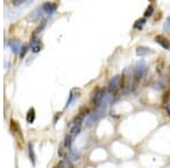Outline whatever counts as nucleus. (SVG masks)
I'll return each instance as SVG.
<instances>
[{"label": "nucleus", "instance_id": "obj_2", "mask_svg": "<svg viewBox=\"0 0 170 168\" xmlns=\"http://www.w3.org/2000/svg\"><path fill=\"white\" fill-rule=\"evenodd\" d=\"M120 86H122V76H120V75H116V76H114V77L110 80L108 90H109L112 94H115V93H117V91L119 90Z\"/></svg>", "mask_w": 170, "mask_h": 168}, {"label": "nucleus", "instance_id": "obj_19", "mask_svg": "<svg viewBox=\"0 0 170 168\" xmlns=\"http://www.w3.org/2000/svg\"><path fill=\"white\" fill-rule=\"evenodd\" d=\"M26 51H27V47H26V45H23V47H21V53H19V56L23 58V57L25 56Z\"/></svg>", "mask_w": 170, "mask_h": 168}, {"label": "nucleus", "instance_id": "obj_12", "mask_svg": "<svg viewBox=\"0 0 170 168\" xmlns=\"http://www.w3.org/2000/svg\"><path fill=\"white\" fill-rule=\"evenodd\" d=\"M9 45L13 49L14 53H18V50H21V43L18 40H10L9 41Z\"/></svg>", "mask_w": 170, "mask_h": 168}, {"label": "nucleus", "instance_id": "obj_20", "mask_svg": "<svg viewBox=\"0 0 170 168\" xmlns=\"http://www.w3.org/2000/svg\"><path fill=\"white\" fill-rule=\"evenodd\" d=\"M151 1H152V2H154V1H155V0H151Z\"/></svg>", "mask_w": 170, "mask_h": 168}, {"label": "nucleus", "instance_id": "obj_15", "mask_svg": "<svg viewBox=\"0 0 170 168\" xmlns=\"http://www.w3.org/2000/svg\"><path fill=\"white\" fill-rule=\"evenodd\" d=\"M57 166H58V167H73V164H71V161H69L68 159H67V160L59 161Z\"/></svg>", "mask_w": 170, "mask_h": 168}, {"label": "nucleus", "instance_id": "obj_16", "mask_svg": "<svg viewBox=\"0 0 170 168\" xmlns=\"http://www.w3.org/2000/svg\"><path fill=\"white\" fill-rule=\"evenodd\" d=\"M29 152H30V158L32 160V164H35V154H34V150H33V146L32 144H29Z\"/></svg>", "mask_w": 170, "mask_h": 168}, {"label": "nucleus", "instance_id": "obj_9", "mask_svg": "<svg viewBox=\"0 0 170 168\" xmlns=\"http://www.w3.org/2000/svg\"><path fill=\"white\" fill-rule=\"evenodd\" d=\"M81 96V91L77 89H73L71 91H70V93H69V98H68V100H67V105L66 107H68V106H70L73 102H74L76 99H77L78 97Z\"/></svg>", "mask_w": 170, "mask_h": 168}, {"label": "nucleus", "instance_id": "obj_17", "mask_svg": "<svg viewBox=\"0 0 170 168\" xmlns=\"http://www.w3.org/2000/svg\"><path fill=\"white\" fill-rule=\"evenodd\" d=\"M163 31L167 33H170V16L166 19V22L163 24Z\"/></svg>", "mask_w": 170, "mask_h": 168}, {"label": "nucleus", "instance_id": "obj_13", "mask_svg": "<svg viewBox=\"0 0 170 168\" xmlns=\"http://www.w3.org/2000/svg\"><path fill=\"white\" fill-rule=\"evenodd\" d=\"M73 141H74V139L71 138L69 134H67L66 138H65V143H64V146L66 147L67 149H69L70 146H71V143H73Z\"/></svg>", "mask_w": 170, "mask_h": 168}, {"label": "nucleus", "instance_id": "obj_18", "mask_svg": "<svg viewBox=\"0 0 170 168\" xmlns=\"http://www.w3.org/2000/svg\"><path fill=\"white\" fill-rule=\"evenodd\" d=\"M26 0H11V4L14 5L15 7H18V6H21L22 4H24Z\"/></svg>", "mask_w": 170, "mask_h": 168}, {"label": "nucleus", "instance_id": "obj_8", "mask_svg": "<svg viewBox=\"0 0 170 168\" xmlns=\"http://www.w3.org/2000/svg\"><path fill=\"white\" fill-rule=\"evenodd\" d=\"M135 53H136V55L138 57H145L149 56V55H153L154 51L151 50L150 48H148V47H137Z\"/></svg>", "mask_w": 170, "mask_h": 168}, {"label": "nucleus", "instance_id": "obj_3", "mask_svg": "<svg viewBox=\"0 0 170 168\" xmlns=\"http://www.w3.org/2000/svg\"><path fill=\"white\" fill-rule=\"evenodd\" d=\"M106 92H107V90L102 88V89L96 90L95 93L93 94V97H92V104L95 106V108H96V107H99V106L101 105V102H102V100H103Z\"/></svg>", "mask_w": 170, "mask_h": 168}, {"label": "nucleus", "instance_id": "obj_1", "mask_svg": "<svg viewBox=\"0 0 170 168\" xmlns=\"http://www.w3.org/2000/svg\"><path fill=\"white\" fill-rule=\"evenodd\" d=\"M146 69H148V64L145 63L144 60H140L138 63L136 64V66L134 68V77L135 80H141L146 73Z\"/></svg>", "mask_w": 170, "mask_h": 168}, {"label": "nucleus", "instance_id": "obj_5", "mask_svg": "<svg viewBox=\"0 0 170 168\" xmlns=\"http://www.w3.org/2000/svg\"><path fill=\"white\" fill-rule=\"evenodd\" d=\"M154 40H155V42L159 45H161L163 49H166V50H169L170 49V42L164 35H156Z\"/></svg>", "mask_w": 170, "mask_h": 168}, {"label": "nucleus", "instance_id": "obj_4", "mask_svg": "<svg viewBox=\"0 0 170 168\" xmlns=\"http://www.w3.org/2000/svg\"><path fill=\"white\" fill-rule=\"evenodd\" d=\"M31 49H32V51L35 53L41 51V49H42V43H41L40 39H39L37 35H32V37H31Z\"/></svg>", "mask_w": 170, "mask_h": 168}, {"label": "nucleus", "instance_id": "obj_11", "mask_svg": "<svg viewBox=\"0 0 170 168\" xmlns=\"http://www.w3.org/2000/svg\"><path fill=\"white\" fill-rule=\"evenodd\" d=\"M145 24H146V18H138L136 22L134 23L133 27L135 29V30L141 31L142 29H143V27H144Z\"/></svg>", "mask_w": 170, "mask_h": 168}, {"label": "nucleus", "instance_id": "obj_7", "mask_svg": "<svg viewBox=\"0 0 170 168\" xmlns=\"http://www.w3.org/2000/svg\"><path fill=\"white\" fill-rule=\"evenodd\" d=\"M41 8H42V10L44 11V13H47L49 15H52V14H55L56 13L58 6L56 4H53V2H44V4L42 5V7Z\"/></svg>", "mask_w": 170, "mask_h": 168}, {"label": "nucleus", "instance_id": "obj_10", "mask_svg": "<svg viewBox=\"0 0 170 168\" xmlns=\"http://www.w3.org/2000/svg\"><path fill=\"white\" fill-rule=\"evenodd\" d=\"M35 117H37V114H35V109L31 108L29 109V111L26 114V122L29 124H32L35 120Z\"/></svg>", "mask_w": 170, "mask_h": 168}, {"label": "nucleus", "instance_id": "obj_6", "mask_svg": "<svg viewBox=\"0 0 170 168\" xmlns=\"http://www.w3.org/2000/svg\"><path fill=\"white\" fill-rule=\"evenodd\" d=\"M10 130H11V133L14 134V136H16L17 139L19 140H22L23 139V135H22V132H21V127L17 123H16V120H11L10 123Z\"/></svg>", "mask_w": 170, "mask_h": 168}, {"label": "nucleus", "instance_id": "obj_14", "mask_svg": "<svg viewBox=\"0 0 170 168\" xmlns=\"http://www.w3.org/2000/svg\"><path fill=\"white\" fill-rule=\"evenodd\" d=\"M153 13H154V7H153L152 5H149L148 8H146L144 11V16L145 17H150V16L153 15Z\"/></svg>", "mask_w": 170, "mask_h": 168}]
</instances>
